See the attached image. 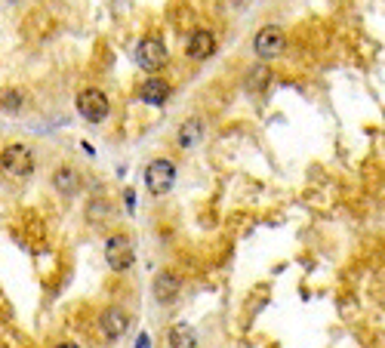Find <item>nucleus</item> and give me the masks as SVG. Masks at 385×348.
<instances>
[{
    "mask_svg": "<svg viewBox=\"0 0 385 348\" xmlns=\"http://www.w3.org/2000/svg\"><path fill=\"white\" fill-rule=\"evenodd\" d=\"M0 169L6 176H13V179H25L34 169V151L28 145H19V142L16 145H6L0 151Z\"/></svg>",
    "mask_w": 385,
    "mask_h": 348,
    "instance_id": "1",
    "label": "nucleus"
},
{
    "mask_svg": "<svg viewBox=\"0 0 385 348\" xmlns=\"http://www.w3.org/2000/svg\"><path fill=\"white\" fill-rule=\"evenodd\" d=\"M77 111H81V117H87L90 124H102V120L108 117V111H111V102H108V96H105L102 90L87 87V90L77 93Z\"/></svg>",
    "mask_w": 385,
    "mask_h": 348,
    "instance_id": "2",
    "label": "nucleus"
},
{
    "mask_svg": "<svg viewBox=\"0 0 385 348\" xmlns=\"http://www.w3.org/2000/svg\"><path fill=\"white\" fill-rule=\"evenodd\" d=\"M176 185V167H173V160H167V158H158V160H151L145 167V188L151 191V194H167L170 188Z\"/></svg>",
    "mask_w": 385,
    "mask_h": 348,
    "instance_id": "3",
    "label": "nucleus"
},
{
    "mask_svg": "<svg viewBox=\"0 0 385 348\" xmlns=\"http://www.w3.org/2000/svg\"><path fill=\"white\" fill-rule=\"evenodd\" d=\"M133 240L126 234H111L105 240V262L111 265V272H126L133 265Z\"/></svg>",
    "mask_w": 385,
    "mask_h": 348,
    "instance_id": "4",
    "label": "nucleus"
},
{
    "mask_svg": "<svg viewBox=\"0 0 385 348\" xmlns=\"http://www.w3.org/2000/svg\"><path fill=\"white\" fill-rule=\"evenodd\" d=\"M253 49H256V56H262V59L281 56L284 49H287V34H284V28H277V25L259 28V34H256V40H253Z\"/></svg>",
    "mask_w": 385,
    "mask_h": 348,
    "instance_id": "5",
    "label": "nucleus"
},
{
    "mask_svg": "<svg viewBox=\"0 0 385 348\" xmlns=\"http://www.w3.org/2000/svg\"><path fill=\"white\" fill-rule=\"evenodd\" d=\"M167 59L170 56H167V47H163L161 38H145L136 47V62L148 71V74H158V71L167 65Z\"/></svg>",
    "mask_w": 385,
    "mask_h": 348,
    "instance_id": "6",
    "label": "nucleus"
},
{
    "mask_svg": "<svg viewBox=\"0 0 385 348\" xmlns=\"http://www.w3.org/2000/svg\"><path fill=\"white\" fill-rule=\"evenodd\" d=\"M126 326H130V315H126L120 305H108V308L102 311V317H99V336H102L105 342H117L126 333Z\"/></svg>",
    "mask_w": 385,
    "mask_h": 348,
    "instance_id": "7",
    "label": "nucleus"
},
{
    "mask_svg": "<svg viewBox=\"0 0 385 348\" xmlns=\"http://www.w3.org/2000/svg\"><path fill=\"white\" fill-rule=\"evenodd\" d=\"M182 293V278L173 272H161L158 278H154V299H158L161 305H173L176 299H179Z\"/></svg>",
    "mask_w": 385,
    "mask_h": 348,
    "instance_id": "8",
    "label": "nucleus"
},
{
    "mask_svg": "<svg viewBox=\"0 0 385 348\" xmlns=\"http://www.w3.org/2000/svg\"><path fill=\"white\" fill-rule=\"evenodd\" d=\"M185 53H188V59H195V62H206L213 53H216V38H213L206 28H197V31L188 38Z\"/></svg>",
    "mask_w": 385,
    "mask_h": 348,
    "instance_id": "9",
    "label": "nucleus"
},
{
    "mask_svg": "<svg viewBox=\"0 0 385 348\" xmlns=\"http://www.w3.org/2000/svg\"><path fill=\"white\" fill-rule=\"evenodd\" d=\"M201 139H204V120H197V117H188L179 126V133H176V145H179L182 151H191Z\"/></svg>",
    "mask_w": 385,
    "mask_h": 348,
    "instance_id": "10",
    "label": "nucleus"
},
{
    "mask_svg": "<svg viewBox=\"0 0 385 348\" xmlns=\"http://www.w3.org/2000/svg\"><path fill=\"white\" fill-rule=\"evenodd\" d=\"M139 99L145 105H163L170 99V83L161 81V77H148V81L142 83V90H139Z\"/></svg>",
    "mask_w": 385,
    "mask_h": 348,
    "instance_id": "11",
    "label": "nucleus"
},
{
    "mask_svg": "<svg viewBox=\"0 0 385 348\" xmlns=\"http://www.w3.org/2000/svg\"><path fill=\"white\" fill-rule=\"evenodd\" d=\"M170 348H197V333L191 324H176L173 330L167 333Z\"/></svg>",
    "mask_w": 385,
    "mask_h": 348,
    "instance_id": "12",
    "label": "nucleus"
},
{
    "mask_svg": "<svg viewBox=\"0 0 385 348\" xmlns=\"http://www.w3.org/2000/svg\"><path fill=\"white\" fill-rule=\"evenodd\" d=\"M53 188L59 191V194H74L77 188H81V173L71 167H62L53 173Z\"/></svg>",
    "mask_w": 385,
    "mask_h": 348,
    "instance_id": "13",
    "label": "nucleus"
},
{
    "mask_svg": "<svg viewBox=\"0 0 385 348\" xmlns=\"http://www.w3.org/2000/svg\"><path fill=\"white\" fill-rule=\"evenodd\" d=\"M25 102H28L25 90H19V87L0 90V111H10V115H16V111H22Z\"/></svg>",
    "mask_w": 385,
    "mask_h": 348,
    "instance_id": "14",
    "label": "nucleus"
},
{
    "mask_svg": "<svg viewBox=\"0 0 385 348\" xmlns=\"http://www.w3.org/2000/svg\"><path fill=\"white\" fill-rule=\"evenodd\" d=\"M108 213H111V204L105 201V197H92V201H90V207H87V222L96 225L99 219H105Z\"/></svg>",
    "mask_w": 385,
    "mask_h": 348,
    "instance_id": "15",
    "label": "nucleus"
},
{
    "mask_svg": "<svg viewBox=\"0 0 385 348\" xmlns=\"http://www.w3.org/2000/svg\"><path fill=\"white\" fill-rule=\"evenodd\" d=\"M136 348H151V336H148V333H142V336L136 339Z\"/></svg>",
    "mask_w": 385,
    "mask_h": 348,
    "instance_id": "16",
    "label": "nucleus"
},
{
    "mask_svg": "<svg viewBox=\"0 0 385 348\" xmlns=\"http://www.w3.org/2000/svg\"><path fill=\"white\" fill-rule=\"evenodd\" d=\"M56 348H81L77 342H62V345H56Z\"/></svg>",
    "mask_w": 385,
    "mask_h": 348,
    "instance_id": "17",
    "label": "nucleus"
},
{
    "mask_svg": "<svg viewBox=\"0 0 385 348\" xmlns=\"http://www.w3.org/2000/svg\"><path fill=\"white\" fill-rule=\"evenodd\" d=\"M13 3H16V0H13Z\"/></svg>",
    "mask_w": 385,
    "mask_h": 348,
    "instance_id": "18",
    "label": "nucleus"
}]
</instances>
